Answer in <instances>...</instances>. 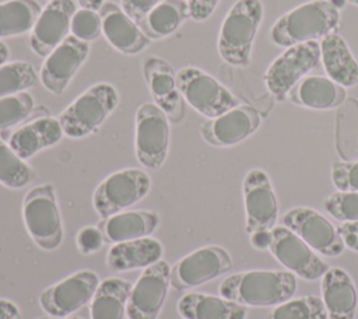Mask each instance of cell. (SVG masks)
I'll return each instance as SVG.
<instances>
[{"instance_id":"60d3db41","label":"cell","mask_w":358,"mask_h":319,"mask_svg":"<svg viewBox=\"0 0 358 319\" xmlns=\"http://www.w3.org/2000/svg\"><path fill=\"white\" fill-rule=\"evenodd\" d=\"M337 228L345 246L354 252H358V221L341 222Z\"/></svg>"},{"instance_id":"d6a6232c","label":"cell","mask_w":358,"mask_h":319,"mask_svg":"<svg viewBox=\"0 0 358 319\" xmlns=\"http://www.w3.org/2000/svg\"><path fill=\"white\" fill-rule=\"evenodd\" d=\"M31 178L29 165L11 150L8 143L0 139V183L10 189H20L28 185Z\"/></svg>"},{"instance_id":"52a82bcc","label":"cell","mask_w":358,"mask_h":319,"mask_svg":"<svg viewBox=\"0 0 358 319\" xmlns=\"http://www.w3.org/2000/svg\"><path fill=\"white\" fill-rule=\"evenodd\" d=\"M151 189L150 175L138 168H124L106 176L94 190L92 206L103 220L143 200Z\"/></svg>"},{"instance_id":"30bf717a","label":"cell","mask_w":358,"mask_h":319,"mask_svg":"<svg viewBox=\"0 0 358 319\" xmlns=\"http://www.w3.org/2000/svg\"><path fill=\"white\" fill-rule=\"evenodd\" d=\"M232 267V259L227 249L208 245L193 250L173 267H171L169 283L175 291H185L218 278Z\"/></svg>"},{"instance_id":"3957f363","label":"cell","mask_w":358,"mask_h":319,"mask_svg":"<svg viewBox=\"0 0 358 319\" xmlns=\"http://www.w3.org/2000/svg\"><path fill=\"white\" fill-rule=\"evenodd\" d=\"M264 7L260 0H238L228 10L218 34L221 59L236 67L250 63L253 41L263 21Z\"/></svg>"},{"instance_id":"7c38bea8","label":"cell","mask_w":358,"mask_h":319,"mask_svg":"<svg viewBox=\"0 0 358 319\" xmlns=\"http://www.w3.org/2000/svg\"><path fill=\"white\" fill-rule=\"evenodd\" d=\"M282 224L320 255L336 257L345 249L338 228L310 207H294L288 210L282 215Z\"/></svg>"},{"instance_id":"2e32d148","label":"cell","mask_w":358,"mask_h":319,"mask_svg":"<svg viewBox=\"0 0 358 319\" xmlns=\"http://www.w3.org/2000/svg\"><path fill=\"white\" fill-rule=\"evenodd\" d=\"M90 55V43L69 35L46 56L39 81L55 95H62Z\"/></svg>"},{"instance_id":"6da1fadb","label":"cell","mask_w":358,"mask_h":319,"mask_svg":"<svg viewBox=\"0 0 358 319\" xmlns=\"http://www.w3.org/2000/svg\"><path fill=\"white\" fill-rule=\"evenodd\" d=\"M296 276L288 270H249L228 276L220 295L243 306H277L294 297Z\"/></svg>"},{"instance_id":"7a4b0ae2","label":"cell","mask_w":358,"mask_h":319,"mask_svg":"<svg viewBox=\"0 0 358 319\" xmlns=\"http://www.w3.org/2000/svg\"><path fill=\"white\" fill-rule=\"evenodd\" d=\"M340 24V10L327 0L306 1L281 15L270 29V41L289 48L298 43L323 39Z\"/></svg>"},{"instance_id":"ffe728a7","label":"cell","mask_w":358,"mask_h":319,"mask_svg":"<svg viewBox=\"0 0 358 319\" xmlns=\"http://www.w3.org/2000/svg\"><path fill=\"white\" fill-rule=\"evenodd\" d=\"M143 74L154 104L166 113L169 120L179 122L183 116V98L178 88L176 73H173L169 63L151 56L143 63Z\"/></svg>"},{"instance_id":"4316f807","label":"cell","mask_w":358,"mask_h":319,"mask_svg":"<svg viewBox=\"0 0 358 319\" xmlns=\"http://www.w3.org/2000/svg\"><path fill=\"white\" fill-rule=\"evenodd\" d=\"M158 222L159 217L155 211H120L105 220L103 236L112 243L144 238L155 231Z\"/></svg>"},{"instance_id":"5b68a950","label":"cell","mask_w":358,"mask_h":319,"mask_svg":"<svg viewBox=\"0 0 358 319\" xmlns=\"http://www.w3.org/2000/svg\"><path fill=\"white\" fill-rule=\"evenodd\" d=\"M22 218L27 232L43 250H55L63 241V224L55 186L43 183L32 187L22 200Z\"/></svg>"},{"instance_id":"9c48e42d","label":"cell","mask_w":358,"mask_h":319,"mask_svg":"<svg viewBox=\"0 0 358 319\" xmlns=\"http://www.w3.org/2000/svg\"><path fill=\"white\" fill-rule=\"evenodd\" d=\"M320 62V43L309 41L289 46L266 70L263 80L277 101H285L291 88Z\"/></svg>"},{"instance_id":"f35d334b","label":"cell","mask_w":358,"mask_h":319,"mask_svg":"<svg viewBox=\"0 0 358 319\" xmlns=\"http://www.w3.org/2000/svg\"><path fill=\"white\" fill-rule=\"evenodd\" d=\"M161 0H120L122 10L134 21L140 22Z\"/></svg>"},{"instance_id":"b9f144b4","label":"cell","mask_w":358,"mask_h":319,"mask_svg":"<svg viewBox=\"0 0 358 319\" xmlns=\"http://www.w3.org/2000/svg\"><path fill=\"white\" fill-rule=\"evenodd\" d=\"M0 319H22V315L13 301L0 298Z\"/></svg>"},{"instance_id":"ac0fdd59","label":"cell","mask_w":358,"mask_h":319,"mask_svg":"<svg viewBox=\"0 0 358 319\" xmlns=\"http://www.w3.org/2000/svg\"><path fill=\"white\" fill-rule=\"evenodd\" d=\"M77 7L73 0H50L31 31L29 46L38 56L46 57L69 35Z\"/></svg>"},{"instance_id":"7402d4cb","label":"cell","mask_w":358,"mask_h":319,"mask_svg":"<svg viewBox=\"0 0 358 319\" xmlns=\"http://www.w3.org/2000/svg\"><path fill=\"white\" fill-rule=\"evenodd\" d=\"M64 136L59 119L45 116L28 122L14 130L8 137V146L24 161L39 151L53 147Z\"/></svg>"},{"instance_id":"277c9868","label":"cell","mask_w":358,"mask_h":319,"mask_svg":"<svg viewBox=\"0 0 358 319\" xmlns=\"http://www.w3.org/2000/svg\"><path fill=\"white\" fill-rule=\"evenodd\" d=\"M119 104V94L109 83H96L78 95L59 115L64 136L83 139L95 133Z\"/></svg>"},{"instance_id":"bcb514c9","label":"cell","mask_w":358,"mask_h":319,"mask_svg":"<svg viewBox=\"0 0 358 319\" xmlns=\"http://www.w3.org/2000/svg\"><path fill=\"white\" fill-rule=\"evenodd\" d=\"M331 6H334L337 10H340V8H343L344 7V4H345V1L347 0H327Z\"/></svg>"},{"instance_id":"484cf974","label":"cell","mask_w":358,"mask_h":319,"mask_svg":"<svg viewBox=\"0 0 358 319\" xmlns=\"http://www.w3.org/2000/svg\"><path fill=\"white\" fill-rule=\"evenodd\" d=\"M183 319H246V306L224 297L204 292H189L178 302Z\"/></svg>"},{"instance_id":"7dc6e473","label":"cell","mask_w":358,"mask_h":319,"mask_svg":"<svg viewBox=\"0 0 358 319\" xmlns=\"http://www.w3.org/2000/svg\"><path fill=\"white\" fill-rule=\"evenodd\" d=\"M66 319H88V316L85 315V312H80V313H73L70 316H67ZM91 319V318H90Z\"/></svg>"},{"instance_id":"e0dca14e","label":"cell","mask_w":358,"mask_h":319,"mask_svg":"<svg viewBox=\"0 0 358 319\" xmlns=\"http://www.w3.org/2000/svg\"><path fill=\"white\" fill-rule=\"evenodd\" d=\"M260 125L262 116L253 106L238 105L204 122L200 127V134L210 146L231 147L252 136Z\"/></svg>"},{"instance_id":"f546056e","label":"cell","mask_w":358,"mask_h":319,"mask_svg":"<svg viewBox=\"0 0 358 319\" xmlns=\"http://www.w3.org/2000/svg\"><path fill=\"white\" fill-rule=\"evenodd\" d=\"M41 13L42 6L36 0H7L0 3V38L31 32Z\"/></svg>"},{"instance_id":"f1b7e54d","label":"cell","mask_w":358,"mask_h":319,"mask_svg":"<svg viewBox=\"0 0 358 319\" xmlns=\"http://www.w3.org/2000/svg\"><path fill=\"white\" fill-rule=\"evenodd\" d=\"M186 18H189L186 0H161L145 18L138 22V27L151 41L162 39L173 34Z\"/></svg>"},{"instance_id":"ee69618b","label":"cell","mask_w":358,"mask_h":319,"mask_svg":"<svg viewBox=\"0 0 358 319\" xmlns=\"http://www.w3.org/2000/svg\"><path fill=\"white\" fill-rule=\"evenodd\" d=\"M77 3H78L80 7H83V8H90V10L99 11V8H101L102 4L105 3V0H77Z\"/></svg>"},{"instance_id":"4dcf8cb0","label":"cell","mask_w":358,"mask_h":319,"mask_svg":"<svg viewBox=\"0 0 358 319\" xmlns=\"http://www.w3.org/2000/svg\"><path fill=\"white\" fill-rule=\"evenodd\" d=\"M38 83L39 76L28 62H7L0 66V98L27 91Z\"/></svg>"},{"instance_id":"74e56055","label":"cell","mask_w":358,"mask_h":319,"mask_svg":"<svg viewBox=\"0 0 358 319\" xmlns=\"http://www.w3.org/2000/svg\"><path fill=\"white\" fill-rule=\"evenodd\" d=\"M103 238L105 236L102 235V232L98 228L90 225V227H84L78 231V234L76 236V243L81 253L90 255V253H94L101 249V246L103 245Z\"/></svg>"},{"instance_id":"e575fe53","label":"cell","mask_w":358,"mask_h":319,"mask_svg":"<svg viewBox=\"0 0 358 319\" xmlns=\"http://www.w3.org/2000/svg\"><path fill=\"white\" fill-rule=\"evenodd\" d=\"M323 207L329 215L341 222L358 221V192L337 190L324 199Z\"/></svg>"},{"instance_id":"d4e9b609","label":"cell","mask_w":358,"mask_h":319,"mask_svg":"<svg viewBox=\"0 0 358 319\" xmlns=\"http://www.w3.org/2000/svg\"><path fill=\"white\" fill-rule=\"evenodd\" d=\"M320 60L327 77L344 88L358 85V62L343 36L333 32L320 42Z\"/></svg>"},{"instance_id":"44dd1931","label":"cell","mask_w":358,"mask_h":319,"mask_svg":"<svg viewBox=\"0 0 358 319\" xmlns=\"http://www.w3.org/2000/svg\"><path fill=\"white\" fill-rule=\"evenodd\" d=\"M322 299L329 319H354L358 294L351 276L341 267L329 269L322 277Z\"/></svg>"},{"instance_id":"603a6c76","label":"cell","mask_w":358,"mask_h":319,"mask_svg":"<svg viewBox=\"0 0 358 319\" xmlns=\"http://www.w3.org/2000/svg\"><path fill=\"white\" fill-rule=\"evenodd\" d=\"M347 97L345 88L329 77L305 76L288 92L287 98L309 109H333L340 106Z\"/></svg>"},{"instance_id":"5bb4252c","label":"cell","mask_w":358,"mask_h":319,"mask_svg":"<svg viewBox=\"0 0 358 319\" xmlns=\"http://www.w3.org/2000/svg\"><path fill=\"white\" fill-rule=\"evenodd\" d=\"M268 249L288 271L308 281L322 278L330 269L305 241L284 225L271 229Z\"/></svg>"},{"instance_id":"cb8c5ba5","label":"cell","mask_w":358,"mask_h":319,"mask_svg":"<svg viewBox=\"0 0 358 319\" xmlns=\"http://www.w3.org/2000/svg\"><path fill=\"white\" fill-rule=\"evenodd\" d=\"M164 248L155 238H138L117 242L110 246L106 255V264L115 271L145 269L161 260Z\"/></svg>"},{"instance_id":"f6af8a7d","label":"cell","mask_w":358,"mask_h":319,"mask_svg":"<svg viewBox=\"0 0 358 319\" xmlns=\"http://www.w3.org/2000/svg\"><path fill=\"white\" fill-rule=\"evenodd\" d=\"M8 56H10V50H8L7 45L0 41V66L4 64V63H7Z\"/></svg>"},{"instance_id":"ab89813d","label":"cell","mask_w":358,"mask_h":319,"mask_svg":"<svg viewBox=\"0 0 358 319\" xmlns=\"http://www.w3.org/2000/svg\"><path fill=\"white\" fill-rule=\"evenodd\" d=\"M220 0H187L189 17L197 22H203L214 13Z\"/></svg>"},{"instance_id":"d6986e66","label":"cell","mask_w":358,"mask_h":319,"mask_svg":"<svg viewBox=\"0 0 358 319\" xmlns=\"http://www.w3.org/2000/svg\"><path fill=\"white\" fill-rule=\"evenodd\" d=\"M98 13L102 20V34L105 39L120 53L134 56L150 45L151 39L141 31L138 24L122 10L120 6L106 1Z\"/></svg>"},{"instance_id":"1f68e13d","label":"cell","mask_w":358,"mask_h":319,"mask_svg":"<svg viewBox=\"0 0 358 319\" xmlns=\"http://www.w3.org/2000/svg\"><path fill=\"white\" fill-rule=\"evenodd\" d=\"M268 319H329L323 299L316 295L291 298L270 313Z\"/></svg>"},{"instance_id":"681fc988","label":"cell","mask_w":358,"mask_h":319,"mask_svg":"<svg viewBox=\"0 0 358 319\" xmlns=\"http://www.w3.org/2000/svg\"><path fill=\"white\" fill-rule=\"evenodd\" d=\"M36 319H49V318H36Z\"/></svg>"},{"instance_id":"7bdbcfd3","label":"cell","mask_w":358,"mask_h":319,"mask_svg":"<svg viewBox=\"0 0 358 319\" xmlns=\"http://www.w3.org/2000/svg\"><path fill=\"white\" fill-rule=\"evenodd\" d=\"M250 243L255 249L266 250L270 248L271 243V231H257L249 235Z\"/></svg>"},{"instance_id":"8d00e7d4","label":"cell","mask_w":358,"mask_h":319,"mask_svg":"<svg viewBox=\"0 0 358 319\" xmlns=\"http://www.w3.org/2000/svg\"><path fill=\"white\" fill-rule=\"evenodd\" d=\"M330 175L337 190L358 192V161H336L331 165Z\"/></svg>"},{"instance_id":"8992f818","label":"cell","mask_w":358,"mask_h":319,"mask_svg":"<svg viewBox=\"0 0 358 319\" xmlns=\"http://www.w3.org/2000/svg\"><path fill=\"white\" fill-rule=\"evenodd\" d=\"M182 98L200 115L213 119L241 105L239 99L217 78L194 66H185L176 73Z\"/></svg>"},{"instance_id":"ba28073f","label":"cell","mask_w":358,"mask_h":319,"mask_svg":"<svg viewBox=\"0 0 358 319\" xmlns=\"http://www.w3.org/2000/svg\"><path fill=\"white\" fill-rule=\"evenodd\" d=\"M169 118L154 102H143L136 111L134 150L138 162L148 169L164 165L169 151Z\"/></svg>"},{"instance_id":"83f0119b","label":"cell","mask_w":358,"mask_h":319,"mask_svg":"<svg viewBox=\"0 0 358 319\" xmlns=\"http://www.w3.org/2000/svg\"><path fill=\"white\" fill-rule=\"evenodd\" d=\"M131 285L130 281L119 277H109L99 283V287L91 299L90 318L124 319Z\"/></svg>"},{"instance_id":"d590c367","label":"cell","mask_w":358,"mask_h":319,"mask_svg":"<svg viewBox=\"0 0 358 319\" xmlns=\"http://www.w3.org/2000/svg\"><path fill=\"white\" fill-rule=\"evenodd\" d=\"M70 32L80 41H95L102 32V20L98 11L90 8H77L70 25Z\"/></svg>"},{"instance_id":"4fadbf2b","label":"cell","mask_w":358,"mask_h":319,"mask_svg":"<svg viewBox=\"0 0 358 319\" xmlns=\"http://www.w3.org/2000/svg\"><path fill=\"white\" fill-rule=\"evenodd\" d=\"M246 232L271 231L278 220V201L268 175L260 169H250L242 183Z\"/></svg>"},{"instance_id":"f907efd6","label":"cell","mask_w":358,"mask_h":319,"mask_svg":"<svg viewBox=\"0 0 358 319\" xmlns=\"http://www.w3.org/2000/svg\"><path fill=\"white\" fill-rule=\"evenodd\" d=\"M186 1H187V0H186Z\"/></svg>"},{"instance_id":"9a60e30c","label":"cell","mask_w":358,"mask_h":319,"mask_svg":"<svg viewBox=\"0 0 358 319\" xmlns=\"http://www.w3.org/2000/svg\"><path fill=\"white\" fill-rule=\"evenodd\" d=\"M169 274L171 267L162 259L143 270L129 294L126 306L129 319L158 318L171 287Z\"/></svg>"},{"instance_id":"836d02e7","label":"cell","mask_w":358,"mask_h":319,"mask_svg":"<svg viewBox=\"0 0 358 319\" xmlns=\"http://www.w3.org/2000/svg\"><path fill=\"white\" fill-rule=\"evenodd\" d=\"M34 109V97L22 91L0 98V130L8 129L25 120Z\"/></svg>"},{"instance_id":"c3c4849f","label":"cell","mask_w":358,"mask_h":319,"mask_svg":"<svg viewBox=\"0 0 358 319\" xmlns=\"http://www.w3.org/2000/svg\"><path fill=\"white\" fill-rule=\"evenodd\" d=\"M348 3H351V4H354V6H358V0H347Z\"/></svg>"},{"instance_id":"8fae6325","label":"cell","mask_w":358,"mask_h":319,"mask_svg":"<svg viewBox=\"0 0 358 319\" xmlns=\"http://www.w3.org/2000/svg\"><path fill=\"white\" fill-rule=\"evenodd\" d=\"M99 283V277L91 270L76 271L45 288L39 295V305L53 318H67L92 299Z\"/></svg>"}]
</instances>
